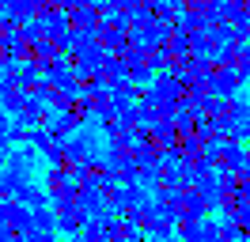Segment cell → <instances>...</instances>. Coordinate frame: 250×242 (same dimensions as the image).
<instances>
[{
  "label": "cell",
  "instance_id": "1",
  "mask_svg": "<svg viewBox=\"0 0 250 242\" xmlns=\"http://www.w3.org/2000/svg\"><path fill=\"white\" fill-rule=\"evenodd\" d=\"M83 223H87V212H80V204H72V201L57 204V231L72 235V231H80Z\"/></svg>",
  "mask_w": 250,
  "mask_h": 242
},
{
  "label": "cell",
  "instance_id": "2",
  "mask_svg": "<svg viewBox=\"0 0 250 242\" xmlns=\"http://www.w3.org/2000/svg\"><path fill=\"white\" fill-rule=\"evenodd\" d=\"M182 242H220V227L208 223V220H193V223L182 227Z\"/></svg>",
  "mask_w": 250,
  "mask_h": 242
},
{
  "label": "cell",
  "instance_id": "3",
  "mask_svg": "<svg viewBox=\"0 0 250 242\" xmlns=\"http://www.w3.org/2000/svg\"><path fill=\"white\" fill-rule=\"evenodd\" d=\"M8 227H12L16 235H27V231L34 227V212L27 208V204H19V201H16V208H12V220H8Z\"/></svg>",
  "mask_w": 250,
  "mask_h": 242
},
{
  "label": "cell",
  "instance_id": "4",
  "mask_svg": "<svg viewBox=\"0 0 250 242\" xmlns=\"http://www.w3.org/2000/svg\"><path fill=\"white\" fill-rule=\"evenodd\" d=\"M16 197H19V204H27V208H42V201H46V193L34 189V185H19Z\"/></svg>",
  "mask_w": 250,
  "mask_h": 242
},
{
  "label": "cell",
  "instance_id": "5",
  "mask_svg": "<svg viewBox=\"0 0 250 242\" xmlns=\"http://www.w3.org/2000/svg\"><path fill=\"white\" fill-rule=\"evenodd\" d=\"M34 212V231H53L57 235V212L49 208H31Z\"/></svg>",
  "mask_w": 250,
  "mask_h": 242
},
{
  "label": "cell",
  "instance_id": "6",
  "mask_svg": "<svg viewBox=\"0 0 250 242\" xmlns=\"http://www.w3.org/2000/svg\"><path fill=\"white\" fill-rule=\"evenodd\" d=\"M19 242H57V235L53 231H27V235H19Z\"/></svg>",
  "mask_w": 250,
  "mask_h": 242
},
{
  "label": "cell",
  "instance_id": "7",
  "mask_svg": "<svg viewBox=\"0 0 250 242\" xmlns=\"http://www.w3.org/2000/svg\"><path fill=\"white\" fill-rule=\"evenodd\" d=\"M0 242H19V235L12 231V227H0Z\"/></svg>",
  "mask_w": 250,
  "mask_h": 242
},
{
  "label": "cell",
  "instance_id": "8",
  "mask_svg": "<svg viewBox=\"0 0 250 242\" xmlns=\"http://www.w3.org/2000/svg\"><path fill=\"white\" fill-rule=\"evenodd\" d=\"M239 242H250V239H239Z\"/></svg>",
  "mask_w": 250,
  "mask_h": 242
}]
</instances>
